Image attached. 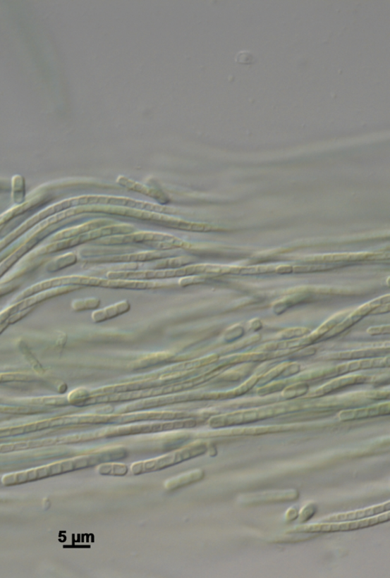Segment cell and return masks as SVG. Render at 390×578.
Instances as JSON below:
<instances>
[{"label":"cell","instance_id":"6da1fadb","mask_svg":"<svg viewBox=\"0 0 390 578\" xmlns=\"http://www.w3.org/2000/svg\"><path fill=\"white\" fill-rule=\"evenodd\" d=\"M197 422L193 419L169 421L168 422L152 424H128L116 425L115 427L102 429L96 432L80 436L73 441H93L103 439L170 431L173 430L190 429L196 427Z\"/></svg>","mask_w":390,"mask_h":578},{"label":"cell","instance_id":"7a4b0ae2","mask_svg":"<svg viewBox=\"0 0 390 578\" xmlns=\"http://www.w3.org/2000/svg\"><path fill=\"white\" fill-rule=\"evenodd\" d=\"M97 211V213L128 216L140 221L154 222L169 229L196 233H209L218 230L217 227L211 224L187 222L164 214L131 209V208L127 207L99 205Z\"/></svg>","mask_w":390,"mask_h":578},{"label":"cell","instance_id":"3957f363","mask_svg":"<svg viewBox=\"0 0 390 578\" xmlns=\"http://www.w3.org/2000/svg\"><path fill=\"white\" fill-rule=\"evenodd\" d=\"M207 450L206 443H195L186 448L164 455V456L133 463L130 471L134 476L163 471L184 462L202 457L207 453Z\"/></svg>","mask_w":390,"mask_h":578},{"label":"cell","instance_id":"277c9868","mask_svg":"<svg viewBox=\"0 0 390 578\" xmlns=\"http://www.w3.org/2000/svg\"><path fill=\"white\" fill-rule=\"evenodd\" d=\"M230 271V269L214 265H192L182 269L145 271H119L109 272L108 279L149 281L152 280L176 278L197 276V274H217Z\"/></svg>","mask_w":390,"mask_h":578},{"label":"cell","instance_id":"5b68a950","mask_svg":"<svg viewBox=\"0 0 390 578\" xmlns=\"http://www.w3.org/2000/svg\"><path fill=\"white\" fill-rule=\"evenodd\" d=\"M134 226L128 224L104 226L102 227V228L73 237V238L71 239L51 242L50 245H47L44 246V247L32 252L27 259L28 261L33 260L37 258L45 257V255L47 254L77 247V246L90 241L98 240L99 239L106 238V237L129 234L134 233Z\"/></svg>","mask_w":390,"mask_h":578},{"label":"cell","instance_id":"8992f818","mask_svg":"<svg viewBox=\"0 0 390 578\" xmlns=\"http://www.w3.org/2000/svg\"><path fill=\"white\" fill-rule=\"evenodd\" d=\"M390 518L389 512L384 513L373 517L364 519L349 521V522L339 523H322L319 524H312L298 527L293 530H290L288 533L295 534H326L352 531L360 529L374 527L380 524L388 522Z\"/></svg>","mask_w":390,"mask_h":578},{"label":"cell","instance_id":"52a82bcc","mask_svg":"<svg viewBox=\"0 0 390 578\" xmlns=\"http://www.w3.org/2000/svg\"><path fill=\"white\" fill-rule=\"evenodd\" d=\"M90 205H107L131 208L140 211L154 212L164 214H177L178 211L175 208L150 204L144 202L135 201L128 197L90 195Z\"/></svg>","mask_w":390,"mask_h":578},{"label":"cell","instance_id":"ba28073f","mask_svg":"<svg viewBox=\"0 0 390 578\" xmlns=\"http://www.w3.org/2000/svg\"><path fill=\"white\" fill-rule=\"evenodd\" d=\"M97 244L104 245H125L132 243L171 242H183L176 237L169 234L154 232L131 233L126 235L106 237L97 240Z\"/></svg>","mask_w":390,"mask_h":578},{"label":"cell","instance_id":"9c48e42d","mask_svg":"<svg viewBox=\"0 0 390 578\" xmlns=\"http://www.w3.org/2000/svg\"><path fill=\"white\" fill-rule=\"evenodd\" d=\"M70 209L69 202L66 200L63 201L59 204L47 207V209L35 215L31 219L27 221L20 227H18L16 231L9 234L5 240L0 242V252L6 250L8 246L11 245L18 238H20L23 234L27 233L30 229H33L35 226L39 224L42 221L51 216L60 214L65 211Z\"/></svg>","mask_w":390,"mask_h":578},{"label":"cell","instance_id":"30bf717a","mask_svg":"<svg viewBox=\"0 0 390 578\" xmlns=\"http://www.w3.org/2000/svg\"><path fill=\"white\" fill-rule=\"evenodd\" d=\"M390 510V502L386 504L368 508L364 510L351 511V512L339 514L325 518L322 520V523H339L349 522V521H356L373 517L384 513L389 512Z\"/></svg>","mask_w":390,"mask_h":578},{"label":"cell","instance_id":"8fae6325","mask_svg":"<svg viewBox=\"0 0 390 578\" xmlns=\"http://www.w3.org/2000/svg\"><path fill=\"white\" fill-rule=\"evenodd\" d=\"M173 254L162 252H140L136 254H127L116 255V257H104L93 261L90 263H121V262H149L158 259H164L173 257Z\"/></svg>","mask_w":390,"mask_h":578},{"label":"cell","instance_id":"7c38bea8","mask_svg":"<svg viewBox=\"0 0 390 578\" xmlns=\"http://www.w3.org/2000/svg\"><path fill=\"white\" fill-rule=\"evenodd\" d=\"M117 183L129 191L138 192L154 199L162 206L170 203L169 197L164 192L157 190V189L145 186L123 176H120L117 180Z\"/></svg>","mask_w":390,"mask_h":578},{"label":"cell","instance_id":"4fadbf2b","mask_svg":"<svg viewBox=\"0 0 390 578\" xmlns=\"http://www.w3.org/2000/svg\"><path fill=\"white\" fill-rule=\"evenodd\" d=\"M111 223V221L99 219L91 221L90 223L80 225L78 226L73 227V228L64 230L58 233L54 234L50 239V242H55L64 240L71 239L73 238V237L87 233L89 232L102 228V227L104 226H110Z\"/></svg>","mask_w":390,"mask_h":578},{"label":"cell","instance_id":"5bb4252c","mask_svg":"<svg viewBox=\"0 0 390 578\" xmlns=\"http://www.w3.org/2000/svg\"><path fill=\"white\" fill-rule=\"evenodd\" d=\"M205 477V472L201 469H194L173 478H171L164 482V488L166 491H173L188 486L195 484L201 481Z\"/></svg>","mask_w":390,"mask_h":578},{"label":"cell","instance_id":"9a60e30c","mask_svg":"<svg viewBox=\"0 0 390 578\" xmlns=\"http://www.w3.org/2000/svg\"><path fill=\"white\" fill-rule=\"evenodd\" d=\"M389 412V403H386L379 406L366 407V409L341 412L339 417L341 421L347 422L388 415Z\"/></svg>","mask_w":390,"mask_h":578},{"label":"cell","instance_id":"2e32d148","mask_svg":"<svg viewBox=\"0 0 390 578\" xmlns=\"http://www.w3.org/2000/svg\"><path fill=\"white\" fill-rule=\"evenodd\" d=\"M130 309V302L128 300H125L118 302L115 305L94 312L92 315V319L96 324H99V322L110 320L125 314Z\"/></svg>","mask_w":390,"mask_h":578},{"label":"cell","instance_id":"e0dca14e","mask_svg":"<svg viewBox=\"0 0 390 578\" xmlns=\"http://www.w3.org/2000/svg\"><path fill=\"white\" fill-rule=\"evenodd\" d=\"M367 377L364 376H346L338 380L333 381L327 385L322 386L319 390L313 393L312 396H320L328 394L333 391L339 390L340 388H343L347 386L353 385L356 383H363L367 381Z\"/></svg>","mask_w":390,"mask_h":578},{"label":"cell","instance_id":"ac0fdd59","mask_svg":"<svg viewBox=\"0 0 390 578\" xmlns=\"http://www.w3.org/2000/svg\"><path fill=\"white\" fill-rule=\"evenodd\" d=\"M129 470L126 464L116 462H104L97 467V472L103 476L123 477L128 475Z\"/></svg>","mask_w":390,"mask_h":578},{"label":"cell","instance_id":"d6986e66","mask_svg":"<svg viewBox=\"0 0 390 578\" xmlns=\"http://www.w3.org/2000/svg\"><path fill=\"white\" fill-rule=\"evenodd\" d=\"M78 262V255L74 253H69L61 255L52 260L47 264L46 271L49 273L60 271L63 269L72 266Z\"/></svg>","mask_w":390,"mask_h":578},{"label":"cell","instance_id":"ffe728a7","mask_svg":"<svg viewBox=\"0 0 390 578\" xmlns=\"http://www.w3.org/2000/svg\"><path fill=\"white\" fill-rule=\"evenodd\" d=\"M26 189L25 178L16 176L12 180V198L15 204L23 205L26 202Z\"/></svg>","mask_w":390,"mask_h":578},{"label":"cell","instance_id":"44dd1931","mask_svg":"<svg viewBox=\"0 0 390 578\" xmlns=\"http://www.w3.org/2000/svg\"><path fill=\"white\" fill-rule=\"evenodd\" d=\"M101 305V300L98 298H89L84 300H74L72 302V309L75 312H83L91 309H97Z\"/></svg>","mask_w":390,"mask_h":578},{"label":"cell","instance_id":"7402d4cb","mask_svg":"<svg viewBox=\"0 0 390 578\" xmlns=\"http://www.w3.org/2000/svg\"><path fill=\"white\" fill-rule=\"evenodd\" d=\"M379 353L382 354V350H358V352H345L341 353L339 355H336L334 357H331L332 359H357V358H364V357H374L378 356Z\"/></svg>","mask_w":390,"mask_h":578},{"label":"cell","instance_id":"603a6c76","mask_svg":"<svg viewBox=\"0 0 390 578\" xmlns=\"http://www.w3.org/2000/svg\"><path fill=\"white\" fill-rule=\"evenodd\" d=\"M193 261L191 259L186 258V257H181V258H175V259H169L161 262L157 264V266L154 268L157 270H166V269H176V268L184 266L185 264H191Z\"/></svg>","mask_w":390,"mask_h":578},{"label":"cell","instance_id":"cb8c5ba5","mask_svg":"<svg viewBox=\"0 0 390 578\" xmlns=\"http://www.w3.org/2000/svg\"><path fill=\"white\" fill-rule=\"evenodd\" d=\"M389 331V326L373 327L367 330L368 334L371 336L387 335Z\"/></svg>","mask_w":390,"mask_h":578},{"label":"cell","instance_id":"d4e9b609","mask_svg":"<svg viewBox=\"0 0 390 578\" xmlns=\"http://www.w3.org/2000/svg\"><path fill=\"white\" fill-rule=\"evenodd\" d=\"M18 288H20V286L17 285V284H14V285H9L0 288V297L11 295V293L16 290Z\"/></svg>","mask_w":390,"mask_h":578}]
</instances>
